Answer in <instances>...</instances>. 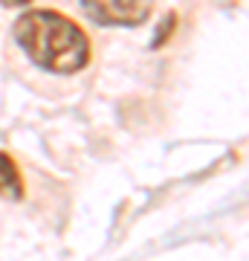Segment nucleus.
<instances>
[{
	"instance_id": "nucleus-5",
	"label": "nucleus",
	"mask_w": 249,
	"mask_h": 261,
	"mask_svg": "<svg viewBox=\"0 0 249 261\" xmlns=\"http://www.w3.org/2000/svg\"><path fill=\"white\" fill-rule=\"evenodd\" d=\"M0 3H3L6 9H20V6H29L32 0H0Z\"/></svg>"
},
{
	"instance_id": "nucleus-4",
	"label": "nucleus",
	"mask_w": 249,
	"mask_h": 261,
	"mask_svg": "<svg viewBox=\"0 0 249 261\" xmlns=\"http://www.w3.org/2000/svg\"><path fill=\"white\" fill-rule=\"evenodd\" d=\"M174 27H177V15H168L162 23H159V29H157V38L151 41V47H162L168 38H171V32H174Z\"/></svg>"
},
{
	"instance_id": "nucleus-3",
	"label": "nucleus",
	"mask_w": 249,
	"mask_h": 261,
	"mask_svg": "<svg viewBox=\"0 0 249 261\" xmlns=\"http://www.w3.org/2000/svg\"><path fill=\"white\" fill-rule=\"evenodd\" d=\"M23 197V177L18 163L0 151V200H20Z\"/></svg>"
},
{
	"instance_id": "nucleus-1",
	"label": "nucleus",
	"mask_w": 249,
	"mask_h": 261,
	"mask_svg": "<svg viewBox=\"0 0 249 261\" xmlns=\"http://www.w3.org/2000/svg\"><path fill=\"white\" fill-rule=\"evenodd\" d=\"M18 47L41 70L56 75L81 73L90 64V38L75 20L56 9H29L15 20Z\"/></svg>"
},
{
	"instance_id": "nucleus-2",
	"label": "nucleus",
	"mask_w": 249,
	"mask_h": 261,
	"mask_svg": "<svg viewBox=\"0 0 249 261\" xmlns=\"http://www.w3.org/2000/svg\"><path fill=\"white\" fill-rule=\"evenodd\" d=\"M81 12L99 27H142L151 12L154 0H78Z\"/></svg>"
}]
</instances>
